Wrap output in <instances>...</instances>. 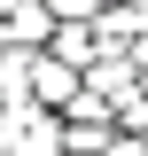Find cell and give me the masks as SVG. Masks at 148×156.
<instances>
[{
  "mask_svg": "<svg viewBox=\"0 0 148 156\" xmlns=\"http://www.w3.org/2000/svg\"><path fill=\"white\" fill-rule=\"evenodd\" d=\"M55 62H93V31H55Z\"/></svg>",
  "mask_w": 148,
  "mask_h": 156,
  "instance_id": "cell-1",
  "label": "cell"
}]
</instances>
